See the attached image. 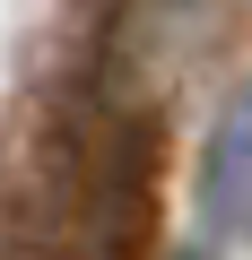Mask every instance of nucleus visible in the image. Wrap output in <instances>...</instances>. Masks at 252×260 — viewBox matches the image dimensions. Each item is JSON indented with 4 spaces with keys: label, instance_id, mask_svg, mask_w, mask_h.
Listing matches in <instances>:
<instances>
[{
    "label": "nucleus",
    "instance_id": "nucleus-1",
    "mask_svg": "<svg viewBox=\"0 0 252 260\" xmlns=\"http://www.w3.org/2000/svg\"><path fill=\"white\" fill-rule=\"evenodd\" d=\"M191 234L209 251H243L252 243V78L226 87L209 139H200V174H191Z\"/></svg>",
    "mask_w": 252,
    "mask_h": 260
}]
</instances>
